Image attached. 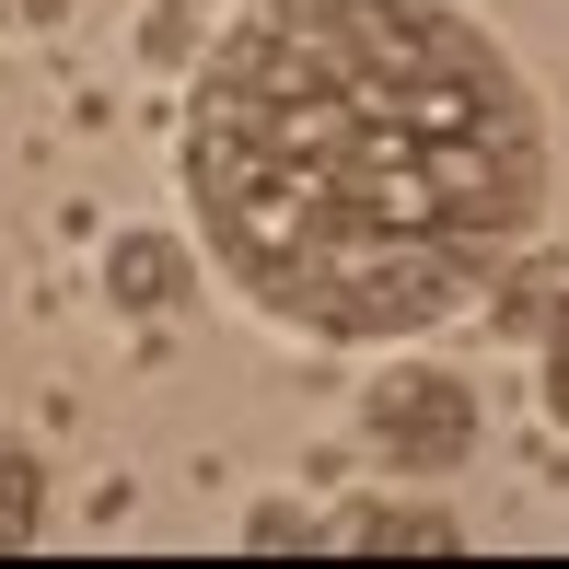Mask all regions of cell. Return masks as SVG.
Masks as SVG:
<instances>
[{"label":"cell","mask_w":569,"mask_h":569,"mask_svg":"<svg viewBox=\"0 0 569 569\" xmlns=\"http://www.w3.org/2000/svg\"><path fill=\"white\" fill-rule=\"evenodd\" d=\"M244 547H268V558L326 547V511H315V500H256V511H244Z\"/></svg>","instance_id":"obj_6"},{"label":"cell","mask_w":569,"mask_h":569,"mask_svg":"<svg viewBox=\"0 0 569 569\" xmlns=\"http://www.w3.org/2000/svg\"><path fill=\"white\" fill-rule=\"evenodd\" d=\"M82 12V0H0V23H12V36H36V23H70Z\"/></svg>","instance_id":"obj_9"},{"label":"cell","mask_w":569,"mask_h":569,"mask_svg":"<svg viewBox=\"0 0 569 569\" xmlns=\"http://www.w3.org/2000/svg\"><path fill=\"white\" fill-rule=\"evenodd\" d=\"M47 535V465L23 453V430H0V547H36Z\"/></svg>","instance_id":"obj_5"},{"label":"cell","mask_w":569,"mask_h":569,"mask_svg":"<svg viewBox=\"0 0 569 569\" xmlns=\"http://www.w3.org/2000/svg\"><path fill=\"white\" fill-rule=\"evenodd\" d=\"M198 12H210V0H151V23H140V59H151V70H174V59L198 47Z\"/></svg>","instance_id":"obj_7"},{"label":"cell","mask_w":569,"mask_h":569,"mask_svg":"<svg viewBox=\"0 0 569 569\" xmlns=\"http://www.w3.org/2000/svg\"><path fill=\"white\" fill-rule=\"evenodd\" d=\"M360 442H372V465H396V477L430 488V477H465V453L488 442V407L442 360H383L372 396H360Z\"/></svg>","instance_id":"obj_2"},{"label":"cell","mask_w":569,"mask_h":569,"mask_svg":"<svg viewBox=\"0 0 569 569\" xmlns=\"http://www.w3.org/2000/svg\"><path fill=\"white\" fill-rule=\"evenodd\" d=\"M535 396H547V419L569 430V291H558V315H547V360H535Z\"/></svg>","instance_id":"obj_8"},{"label":"cell","mask_w":569,"mask_h":569,"mask_svg":"<svg viewBox=\"0 0 569 569\" xmlns=\"http://www.w3.org/2000/svg\"><path fill=\"white\" fill-rule=\"evenodd\" d=\"M326 547H360V558H442L465 547L453 500H430V488H360V500L326 511Z\"/></svg>","instance_id":"obj_3"},{"label":"cell","mask_w":569,"mask_h":569,"mask_svg":"<svg viewBox=\"0 0 569 569\" xmlns=\"http://www.w3.org/2000/svg\"><path fill=\"white\" fill-rule=\"evenodd\" d=\"M187 279H198V268H187V232H151V221H140V232H117V244H106V302H117V315H140V326L174 315Z\"/></svg>","instance_id":"obj_4"},{"label":"cell","mask_w":569,"mask_h":569,"mask_svg":"<svg viewBox=\"0 0 569 569\" xmlns=\"http://www.w3.org/2000/svg\"><path fill=\"white\" fill-rule=\"evenodd\" d=\"M198 268L302 338H430L547 221V106L465 0H244L174 128Z\"/></svg>","instance_id":"obj_1"}]
</instances>
